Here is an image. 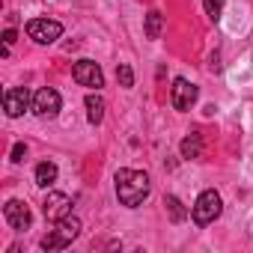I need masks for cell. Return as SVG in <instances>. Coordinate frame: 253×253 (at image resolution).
<instances>
[{
	"label": "cell",
	"instance_id": "obj_1",
	"mask_svg": "<svg viewBox=\"0 0 253 253\" xmlns=\"http://www.w3.org/2000/svg\"><path fill=\"white\" fill-rule=\"evenodd\" d=\"M113 182H116V200H119L125 209L143 206V200L152 194V182H149V176H146L143 170H128V167H122V170H116Z\"/></svg>",
	"mask_w": 253,
	"mask_h": 253
},
{
	"label": "cell",
	"instance_id": "obj_2",
	"mask_svg": "<svg viewBox=\"0 0 253 253\" xmlns=\"http://www.w3.org/2000/svg\"><path fill=\"white\" fill-rule=\"evenodd\" d=\"M220 211H223V200H220V194H217L214 188L203 191V194L197 197V203L191 206V217H194L197 226H209V223H214V220L220 217Z\"/></svg>",
	"mask_w": 253,
	"mask_h": 253
},
{
	"label": "cell",
	"instance_id": "obj_3",
	"mask_svg": "<svg viewBox=\"0 0 253 253\" xmlns=\"http://www.w3.org/2000/svg\"><path fill=\"white\" fill-rule=\"evenodd\" d=\"M27 36L36 45H51L63 36V24L54 21V18H30L27 21Z\"/></svg>",
	"mask_w": 253,
	"mask_h": 253
},
{
	"label": "cell",
	"instance_id": "obj_4",
	"mask_svg": "<svg viewBox=\"0 0 253 253\" xmlns=\"http://www.w3.org/2000/svg\"><path fill=\"white\" fill-rule=\"evenodd\" d=\"M72 78H75L81 86H86V89H101V86H104V72H101V66L92 63V60H78V63L72 66Z\"/></svg>",
	"mask_w": 253,
	"mask_h": 253
},
{
	"label": "cell",
	"instance_id": "obj_5",
	"mask_svg": "<svg viewBox=\"0 0 253 253\" xmlns=\"http://www.w3.org/2000/svg\"><path fill=\"white\" fill-rule=\"evenodd\" d=\"M197 95H200V89H197L188 78H176L173 86H170V104H173L176 110H191L194 101H197Z\"/></svg>",
	"mask_w": 253,
	"mask_h": 253
},
{
	"label": "cell",
	"instance_id": "obj_6",
	"mask_svg": "<svg viewBox=\"0 0 253 253\" xmlns=\"http://www.w3.org/2000/svg\"><path fill=\"white\" fill-rule=\"evenodd\" d=\"M27 107H33V95H30L27 86H12V89L3 92V110H6L9 119H18Z\"/></svg>",
	"mask_w": 253,
	"mask_h": 253
},
{
	"label": "cell",
	"instance_id": "obj_7",
	"mask_svg": "<svg viewBox=\"0 0 253 253\" xmlns=\"http://www.w3.org/2000/svg\"><path fill=\"white\" fill-rule=\"evenodd\" d=\"M60 107H63V98H60L57 89L42 86V89L33 92V113H36V116H57Z\"/></svg>",
	"mask_w": 253,
	"mask_h": 253
},
{
	"label": "cell",
	"instance_id": "obj_8",
	"mask_svg": "<svg viewBox=\"0 0 253 253\" xmlns=\"http://www.w3.org/2000/svg\"><path fill=\"white\" fill-rule=\"evenodd\" d=\"M3 217H6V223H9L12 229H18V232L30 229V223H33L30 206H27L24 200H9V203L3 206Z\"/></svg>",
	"mask_w": 253,
	"mask_h": 253
},
{
	"label": "cell",
	"instance_id": "obj_9",
	"mask_svg": "<svg viewBox=\"0 0 253 253\" xmlns=\"http://www.w3.org/2000/svg\"><path fill=\"white\" fill-rule=\"evenodd\" d=\"M42 211H45V217H48L51 223H57V220H63L66 214H72V200H69L66 194H60V191H51V194L45 197V203H42Z\"/></svg>",
	"mask_w": 253,
	"mask_h": 253
},
{
	"label": "cell",
	"instance_id": "obj_10",
	"mask_svg": "<svg viewBox=\"0 0 253 253\" xmlns=\"http://www.w3.org/2000/svg\"><path fill=\"white\" fill-rule=\"evenodd\" d=\"M84 104H86V119H89V125H101V119H104V98L98 95V89L89 92Z\"/></svg>",
	"mask_w": 253,
	"mask_h": 253
},
{
	"label": "cell",
	"instance_id": "obj_11",
	"mask_svg": "<svg viewBox=\"0 0 253 253\" xmlns=\"http://www.w3.org/2000/svg\"><path fill=\"white\" fill-rule=\"evenodd\" d=\"M179 152H182V158H188V161L200 158V155H203V134H200V131H191V134L179 143Z\"/></svg>",
	"mask_w": 253,
	"mask_h": 253
},
{
	"label": "cell",
	"instance_id": "obj_12",
	"mask_svg": "<svg viewBox=\"0 0 253 253\" xmlns=\"http://www.w3.org/2000/svg\"><path fill=\"white\" fill-rule=\"evenodd\" d=\"M36 185L39 188H51L54 182H57V164L54 161H42V164H36Z\"/></svg>",
	"mask_w": 253,
	"mask_h": 253
},
{
	"label": "cell",
	"instance_id": "obj_13",
	"mask_svg": "<svg viewBox=\"0 0 253 253\" xmlns=\"http://www.w3.org/2000/svg\"><path fill=\"white\" fill-rule=\"evenodd\" d=\"M54 232H60V235H63V238L72 244V241L81 235V220H78L75 214H66L63 220H57V229H54Z\"/></svg>",
	"mask_w": 253,
	"mask_h": 253
},
{
	"label": "cell",
	"instance_id": "obj_14",
	"mask_svg": "<svg viewBox=\"0 0 253 253\" xmlns=\"http://www.w3.org/2000/svg\"><path fill=\"white\" fill-rule=\"evenodd\" d=\"M161 27H164V15L158 9H149L146 12V39H158L161 36Z\"/></svg>",
	"mask_w": 253,
	"mask_h": 253
},
{
	"label": "cell",
	"instance_id": "obj_15",
	"mask_svg": "<svg viewBox=\"0 0 253 253\" xmlns=\"http://www.w3.org/2000/svg\"><path fill=\"white\" fill-rule=\"evenodd\" d=\"M164 206H167V214H170V220H173V223H182V220L188 217V211H185V206H182V200H179V197H173V194H170V197L164 200Z\"/></svg>",
	"mask_w": 253,
	"mask_h": 253
},
{
	"label": "cell",
	"instance_id": "obj_16",
	"mask_svg": "<svg viewBox=\"0 0 253 253\" xmlns=\"http://www.w3.org/2000/svg\"><path fill=\"white\" fill-rule=\"evenodd\" d=\"M69 247V241L60 235V232H48L45 238H42V250H48V253H57V250H66Z\"/></svg>",
	"mask_w": 253,
	"mask_h": 253
},
{
	"label": "cell",
	"instance_id": "obj_17",
	"mask_svg": "<svg viewBox=\"0 0 253 253\" xmlns=\"http://www.w3.org/2000/svg\"><path fill=\"white\" fill-rule=\"evenodd\" d=\"M116 81H119V86H125V89L134 86V72H131L128 63H119V66H116Z\"/></svg>",
	"mask_w": 253,
	"mask_h": 253
},
{
	"label": "cell",
	"instance_id": "obj_18",
	"mask_svg": "<svg viewBox=\"0 0 253 253\" xmlns=\"http://www.w3.org/2000/svg\"><path fill=\"white\" fill-rule=\"evenodd\" d=\"M223 3H226V0H203L209 21H220V15H223Z\"/></svg>",
	"mask_w": 253,
	"mask_h": 253
},
{
	"label": "cell",
	"instance_id": "obj_19",
	"mask_svg": "<svg viewBox=\"0 0 253 253\" xmlns=\"http://www.w3.org/2000/svg\"><path fill=\"white\" fill-rule=\"evenodd\" d=\"M24 155H27V146H24V143H15V146H12V161L18 164V161H24Z\"/></svg>",
	"mask_w": 253,
	"mask_h": 253
},
{
	"label": "cell",
	"instance_id": "obj_20",
	"mask_svg": "<svg viewBox=\"0 0 253 253\" xmlns=\"http://www.w3.org/2000/svg\"><path fill=\"white\" fill-rule=\"evenodd\" d=\"M15 39H18V33H15V30H6V33H3V45H6V48H9Z\"/></svg>",
	"mask_w": 253,
	"mask_h": 253
}]
</instances>
